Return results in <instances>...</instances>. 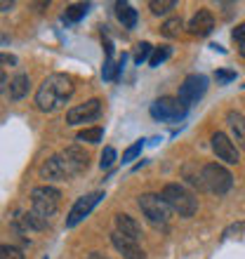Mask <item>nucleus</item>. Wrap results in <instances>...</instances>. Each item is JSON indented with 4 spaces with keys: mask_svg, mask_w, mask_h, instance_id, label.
Masks as SVG:
<instances>
[{
    "mask_svg": "<svg viewBox=\"0 0 245 259\" xmlns=\"http://www.w3.org/2000/svg\"><path fill=\"white\" fill-rule=\"evenodd\" d=\"M88 259H109V257H104V254L102 252H92V254H90V257Z\"/></svg>",
    "mask_w": 245,
    "mask_h": 259,
    "instance_id": "36",
    "label": "nucleus"
},
{
    "mask_svg": "<svg viewBox=\"0 0 245 259\" xmlns=\"http://www.w3.org/2000/svg\"><path fill=\"white\" fill-rule=\"evenodd\" d=\"M240 88H243V90H245V82H243V85H240Z\"/></svg>",
    "mask_w": 245,
    "mask_h": 259,
    "instance_id": "37",
    "label": "nucleus"
},
{
    "mask_svg": "<svg viewBox=\"0 0 245 259\" xmlns=\"http://www.w3.org/2000/svg\"><path fill=\"white\" fill-rule=\"evenodd\" d=\"M116 231L132 240H137V243H139V238L144 236L142 224H139L135 217H130V214H116Z\"/></svg>",
    "mask_w": 245,
    "mask_h": 259,
    "instance_id": "16",
    "label": "nucleus"
},
{
    "mask_svg": "<svg viewBox=\"0 0 245 259\" xmlns=\"http://www.w3.org/2000/svg\"><path fill=\"white\" fill-rule=\"evenodd\" d=\"M14 3H0V12H7V10H12Z\"/></svg>",
    "mask_w": 245,
    "mask_h": 259,
    "instance_id": "35",
    "label": "nucleus"
},
{
    "mask_svg": "<svg viewBox=\"0 0 245 259\" xmlns=\"http://www.w3.org/2000/svg\"><path fill=\"white\" fill-rule=\"evenodd\" d=\"M170 55H172V48H170V45L153 48V52H151V57H149V66L151 68H158L163 62H168V59H170Z\"/></svg>",
    "mask_w": 245,
    "mask_h": 259,
    "instance_id": "23",
    "label": "nucleus"
},
{
    "mask_svg": "<svg viewBox=\"0 0 245 259\" xmlns=\"http://www.w3.org/2000/svg\"><path fill=\"white\" fill-rule=\"evenodd\" d=\"M61 160H64V165H66V170L71 177H75V175H80V172L88 170V151L80 149L78 144H73V146H66V149L59 153Z\"/></svg>",
    "mask_w": 245,
    "mask_h": 259,
    "instance_id": "11",
    "label": "nucleus"
},
{
    "mask_svg": "<svg viewBox=\"0 0 245 259\" xmlns=\"http://www.w3.org/2000/svg\"><path fill=\"white\" fill-rule=\"evenodd\" d=\"M226 125L231 130V142L245 151V116L240 111H229L226 113Z\"/></svg>",
    "mask_w": 245,
    "mask_h": 259,
    "instance_id": "15",
    "label": "nucleus"
},
{
    "mask_svg": "<svg viewBox=\"0 0 245 259\" xmlns=\"http://www.w3.org/2000/svg\"><path fill=\"white\" fill-rule=\"evenodd\" d=\"M142 149H144V139H137L132 146H128V149L123 151V163H130V160H135V158L142 153Z\"/></svg>",
    "mask_w": 245,
    "mask_h": 259,
    "instance_id": "27",
    "label": "nucleus"
},
{
    "mask_svg": "<svg viewBox=\"0 0 245 259\" xmlns=\"http://www.w3.org/2000/svg\"><path fill=\"white\" fill-rule=\"evenodd\" d=\"M113 163H116V149H113V146H106V149L102 151V160H99V167H102V170H109Z\"/></svg>",
    "mask_w": 245,
    "mask_h": 259,
    "instance_id": "28",
    "label": "nucleus"
},
{
    "mask_svg": "<svg viewBox=\"0 0 245 259\" xmlns=\"http://www.w3.org/2000/svg\"><path fill=\"white\" fill-rule=\"evenodd\" d=\"M200 175H203L205 191L217 193V196H224V193L231 191V186H233V175L226 170L224 165H219V163H208L203 170H200Z\"/></svg>",
    "mask_w": 245,
    "mask_h": 259,
    "instance_id": "4",
    "label": "nucleus"
},
{
    "mask_svg": "<svg viewBox=\"0 0 245 259\" xmlns=\"http://www.w3.org/2000/svg\"><path fill=\"white\" fill-rule=\"evenodd\" d=\"M182 28H184V19H182V17H170V19L163 21L160 33H163L165 38H177V35L182 33Z\"/></svg>",
    "mask_w": 245,
    "mask_h": 259,
    "instance_id": "21",
    "label": "nucleus"
},
{
    "mask_svg": "<svg viewBox=\"0 0 245 259\" xmlns=\"http://www.w3.org/2000/svg\"><path fill=\"white\" fill-rule=\"evenodd\" d=\"M28 90H31V78H28V73H17L12 80H10V85H7V95H10L12 102H19V99H24V97L28 95Z\"/></svg>",
    "mask_w": 245,
    "mask_h": 259,
    "instance_id": "17",
    "label": "nucleus"
},
{
    "mask_svg": "<svg viewBox=\"0 0 245 259\" xmlns=\"http://www.w3.org/2000/svg\"><path fill=\"white\" fill-rule=\"evenodd\" d=\"M231 38H233V42H238V45H245V21L233 28V31H231Z\"/></svg>",
    "mask_w": 245,
    "mask_h": 259,
    "instance_id": "32",
    "label": "nucleus"
},
{
    "mask_svg": "<svg viewBox=\"0 0 245 259\" xmlns=\"http://www.w3.org/2000/svg\"><path fill=\"white\" fill-rule=\"evenodd\" d=\"M17 62H19V59H17L14 55H10V52H0V71H3L5 66H17Z\"/></svg>",
    "mask_w": 245,
    "mask_h": 259,
    "instance_id": "31",
    "label": "nucleus"
},
{
    "mask_svg": "<svg viewBox=\"0 0 245 259\" xmlns=\"http://www.w3.org/2000/svg\"><path fill=\"white\" fill-rule=\"evenodd\" d=\"M189 106H184L179 102V97H160L151 104V116L160 120V123H175V120H182L186 116Z\"/></svg>",
    "mask_w": 245,
    "mask_h": 259,
    "instance_id": "6",
    "label": "nucleus"
},
{
    "mask_svg": "<svg viewBox=\"0 0 245 259\" xmlns=\"http://www.w3.org/2000/svg\"><path fill=\"white\" fill-rule=\"evenodd\" d=\"M118 66L113 64V57H106V62H104V68H102V78L104 80H118Z\"/></svg>",
    "mask_w": 245,
    "mask_h": 259,
    "instance_id": "25",
    "label": "nucleus"
},
{
    "mask_svg": "<svg viewBox=\"0 0 245 259\" xmlns=\"http://www.w3.org/2000/svg\"><path fill=\"white\" fill-rule=\"evenodd\" d=\"M102 198H104L102 191H92V193H88V196H80V198H78V200L73 203V207L68 210L64 226H66V229H73V226H78L85 217H90V212L95 210V205L99 203Z\"/></svg>",
    "mask_w": 245,
    "mask_h": 259,
    "instance_id": "8",
    "label": "nucleus"
},
{
    "mask_svg": "<svg viewBox=\"0 0 245 259\" xmlns=\"http://www.w3.org/2000/svg\"><path fill=\"white\" fill-rule=\"evenodd\" d=\"M0 259H24V252L14 245H0Z\"/></svg>",
    "mask_w": 245,
    "mask_h": 259,
    "instance_id": "29",
    "label": "nucleus"
},
{
    "mask_svg": "<svg viewBox=\"0 0 245 259\" xmlns=\"http://www.w3.org/2000/svg\"><path fill=\"white\" fill-rule=\"evenodd\" d=\"M104 139V127H85L75 135V142H85V144H99Z\"/></svg>",
    "mask_w": 245,
    "mask_h": 259,
    "instance_id": "22",
    "label": "nucleus"
},
{
    "mask_svg": "<svg viewBox=\"0 0 245 259\" xmlns=\"http://www.w3.org/2000/svg\"><path fill=\"white\" fill-rule=\"evenodd\" d=\"M38 172H40V179H48V182H66V179H71V175H68L66 165H64L59 153H57V156H50L48 160L40 165Z\"/></svg>",
    "mask_w": 245,
    "mask_h": 259,
    "instance_id": "12",
    "label": "nucleus"
},
{
    "mask_svg": "<svg viewBox=\"0 0 245 259\" xmlns=\"http://www.w3.org/2000/svg\"><path fill=\"white\" fill-rule=\"evenodd\" d=\"M99 116H102V99L92 97L88 102L75 104V106H71L66 111V125H85L97 120Z\"/></svg>",
    "mask_w": 245,
    "mask_h": 259,
    "instance_id": "7",
    "label": "nucleus"
},
{
    "mask_svg": "<svg viewBox=\"0 0 245 259\" xmlns=\"http://www.w3.org/2000/svg\"><path fill=\"white\" fill-rule=\"evenodd\" d=\"M59 200H61V191L55 189V186H35L33 191H31V205H33V212L38 217L48 219L59 210Z\"/></svg>",
    "mask_w": 245,
    "mask_h": 259,
    "instance_id": "3",
    "label": "nucleus"
},
{
    "mask_svg": "<svg viewBox=\"0 0 245 259\" xmlns=\"http://www.w3.org/2000/svg\"><path fill=\"white\" fill-rule=\"evenodd\" d=\"M212 28H215V17H212L210 10H198L193 17L189 19V24H186V31H189L191 35H198V38H203V35H210Z\"/></svg>",
    "mask_w": 245,
    "mask_h": 259,
    "instance_id": "13",
    "label": "nucleus"
},
{
    "mask_svg": "<svg viewBox=\"0 0 245 259\" xmlns=\"http://www.w3.org/2000/svg\"><path fill=\"white\" fill-rule=\"evenodd\" d=\"M116 17H118V21L123 24V28H135L137 19H139L137 10L130 5V3H116Z\"/></svg>",
    "mask_w": 245,
    "mask_h": 259,
    "instance_id": "18",
    "label": "nucleus"
},
{
    "mask_svg": "<svg viewBox=\"0 0 245 259\" xmlns=\"http://www.w3.org/2000/svg\"><path fill=\"white\" fill-rule=\"evenodd\" d=\"M208 92V78L203 73H191L184 78V82L179 85V102L184 106H191L196 104L200 97Z\"/></svg>",
    "mask_w": 245,
    "mask_h": 259,
    "instance_id": "9",
    "label": "nucleus"
},
{
    "mask_svg": "<svg viewBox=\"0 0 245 259\" xmlns=\"http://www.w3.org/2000/svg\"><path fill=\"white\" fill-rule=\"evenodd\" d=\"M88 10H90V3H73V5L66 7V12H64L61 19L66 21V24H75V21H80L88 14Z\"/></svg>",
    "mask_w": 245,
    "mask_h": 259,
    "instance_id": "20",
    "label": "nucleus"
},
{
    "mask_svg": "<svg viewBox=\"0 0 245 259\" xmlns=\"http://www.w3.org/2000/svg\"><path fill=\"white\" fill-rule=\"evenodd\" d=\"M7 85H10V80H7V75L0 71V95H3V92L7 90Z\"/></svg>",
    "mask_w": 245,
    "mask_h": 259,
    "instance_id": "34",
    "label": "nucleus"
},
{
    "mask_svg": "<svg viewBox=\"0 0 245 259\" xmlns=\"http://www.w3.org/2000/svg\"><path fill=\"white\" fill-rule=\"evenodd\" d=\"M151 52H153V45H151V42H139V45H137V55H135L137 66H142V64L151 57Z\"/></svg>",
    "mask_w": 245,
    "mask_h": 259,
    "instance_id": "26",
    "label": "nucleus"
},
{
    "mask_svg": "<svg viewBox=\"0 0 245 259\" xmlns=\"http://www.w3.org/2000/svg\"><path fill=\"white\" fill-rule=\"evenodd\" d=\"M210 146H212V151H215L217 160H222V163H226V165H238V160H240L238 146L231 142L229 135L215 132V135L210 137Z\"/></svg>",
    "mask_w": 245,
    "mask_h": 259,
    "instance_id": "10",
    "label": "nucleus"
},
{
    "mask_svg": "<svg viewBox=\"0 0 245 259\" xmlns=\"http://www.w3.org/2000/svg\"><path fill=\"white\" fill-rule=\"evenodd\" d=\"M240 231H245V224H233V226H229L224 231V238H229L231 233H240Z\"/></svg>",
    "mask_w": 245,
    "mask_h": 259,
    "instance_id": "33",
    "label": "nucleus"
},
{
    "mask_svg": "<svg viewBox=\"0 0 245 259\" xmlns=\"http://www.w3.org/2000/svg\"><path fill=\"white\" fill-rule=\"evenodd\" d=\"M73 78L66 73H52L40 82V88L35 90V109L43 113H55L73 95Z\"/></svg>",
    "mask_w": 245,
    "mask_h": 259,
    "instance_id": "1",
    "label": "nucleus"
},
{
    "mask_svg": "<svg viewBox=\"0 0 245 259\" xmlns=\"http://www.w3.org/2000/svg\"><path fill=\"white\" fill-rule=\"evenodd\" d=\"M137 205H139L142 214L149 219L153 226H165L170 222L172 210L168 207V203H165L163 198L156 196V193H142V196L137 198Z\"/></svg>",
    "mask_w": 245,
    "mask_h": 259,
    "instance_id": "5",
    "label": "nucleus"
},
{
    "mask_svg": "<svg viewBox=\"0 0 245 259\" xmlns=\"http://www.w3.org/2000/svg\"><path fill=\"white\" fill-rule=\"evenodd\" d=\"M160 198H163L168 207L172 212H177L179 217H193L198 210V200L196 196L182 184H168L163 186V191H160Z\"/></svg>",
    "mask_w": 245,
    "mask_h": 259,
    "instance_id": "2",
    "label": "nucleus"
},
{
    "mask_svg": "<svg viewBox=\"0 0 245 259\" xmlns=\"http://www.w3.org/2000/svg\"><path fill=\"white\" fill-rule=\"evenodd\" d=\"M175 7H177L175 0H151L149 3V10L153 14H168L170 10H175Z\"/></svg>",
    "mask_w": 245,
    "mask_h": 259,
    "instance_id": "24",
    "label": "nucleus"
},
{
    "mask_svg": "<svg viewBox=\"0 0 245 259\" xmlns=\"http://www.w3.org/2000/svg\"><path fill=\"white\" fill-rule=\"evenodd\" d=\"M111 243H113V247H116L125 259H146V254H144V250L139 247V243L128 238V236H123V233H118V231L111 233Z\"/></svg>",
    "mask_w": 245,
    "mask_h": 259,
    "instance_id": "14",
    "label": "nucleus"
},
{
    "mask_svg": "<svg viewBox=\"0 0 245 259\" xmlns=\"http://www.w3.org/2000/svg\"><path fill=\"white\" fill-rule=\"evenodd\" d=\"M215 80H217V85H229V82L236 80V71L219 68V71H215Z\"/></svg>",
    "mask_w": 245,
    "mask_h": 259,
    "instance_id": "30",
    "label": "nucleus"
},
{
    "mask_svg": "<svg viewBox=\"0 0 245 259\" xmlns=\"http://www.w3.org/2000/svg\"><path fill=\"white\" fill-rule=\"evenodd\" d=\"M19 222H21V226H24L26 231H28V229H31V231H45V229H48V219L38 217L33 210H31V212H21Z\"/></svg>",
    "mask_w": 245,
    "mask_h": 259,
    "instance_id": "19",
    "label": "nucleus"
}]
</instances>
